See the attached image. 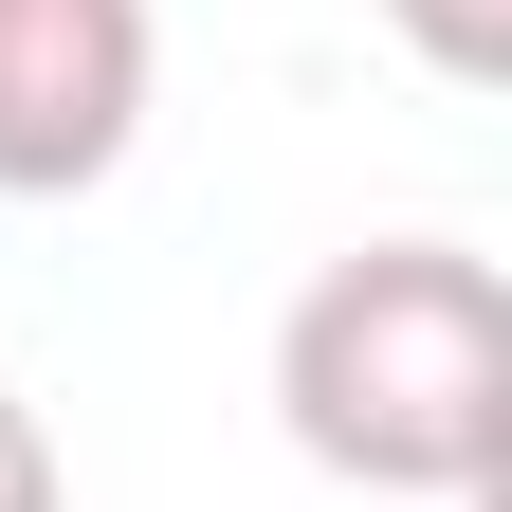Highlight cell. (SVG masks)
I'll list each match as a JSON object with an SVG mask.
<instances>
[{"instance_id":"obj_1","label":"cell","mask_w":512,"mask_h":512,"mask_svg":"<svg viewBox=\"0 0 512 512\" xmlns=\"http://www.w3.org/2000/svg\"><path fill=\"white\" fill-rule=\"evenodd\" d=\"M275 421L348 494H494L512 476V293L458 238H366L293 293Z\"/></svg>"},{"instance_id":"obj_2","label":"cell","mask_w":512,"mask_h":512,"mask_svg":"<svg viewBox=\"0 0 512 512\" xmlns=\"http://www.w3.org/2000/svg\"><path fill=\"white\" fill-rule=\"evenodd\" d=\"M147 147V0H0V202H74Z\"/></svg>"},{"instance_id":"obj_3","label":"cell","mask_w":512,"mask_h":512,"mask_svg":"<svg viewBox=\"0 0 512 512\" xmlns=\"http://www.w3.org/2000/svg\"><path fill=\"white\" fill-rule=\"evenodd\" d=\"M384 37H403L439 92H494L512 74V0H384Z\"/></svg>"},{"instance_id":"obj_4","label":"cell","mask_w":512,"mask_h":512,"mask_svg":"<svg viewBox=\"0 0 512 512\" xmlns=\"http://www.w3.org/2000/svg\"><path fill=\"white\" fill-rule=\"evenodd\" d=\"M0 512H74V476H55V439H37L19 384H0Z\"/></svg>"}]
</instances>
